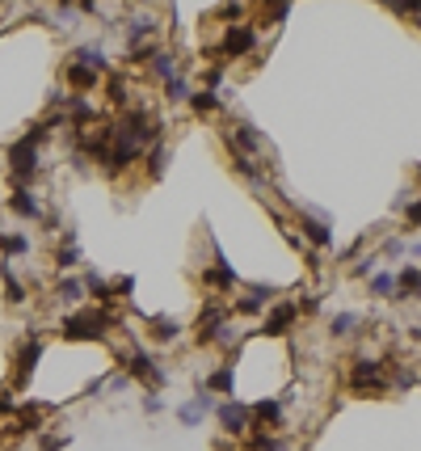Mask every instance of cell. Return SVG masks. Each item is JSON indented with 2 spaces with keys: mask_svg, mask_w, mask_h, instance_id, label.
<instances>
[{
  "mask_svg": "<svg viewBox=\"0 0 421 451\" xmlns=\"http://www.w3.org/2000/svg\"><path fill=\"white\" fill-rule=\"evenodd\" d=\"M396 283H400V299H404V295H417V266L409 262V266L396 274Z\"/></svg>",
  "mask_w": 421,
  "mask_h": 451,
  "instance_id": "24",
  "label": "cell"
},
{
  "mask_svg": "<svg viewBox=\"0 0 421 451\" xmlns=\"http://www.w3.org/2000/svg\"><path fill=\"white\" fill-rule=\"evenodd\" d=\"M253 418H257V422H270V426H274V422L283 418V405H278V400H257V405H253Z\"/></svg>",
  "mask_w": 421,
  "mask_h": 451,
  "instance_id": "18",
  "label": "cell"
},
{
  "mask_svg": "<svg viewBox=\"0 0 421 451\" xmlns=\"http://www.w3.org/2000/svg\"><path fill=\"white\" fill-rule=\"evenodd\" d=\"M228 325V308L224 304H206L202 312H198V346H210V342H215L220 337V329Z\"/></svg>",
  "mask_w": 421,
  "mask_h": 451,
  "instance_id": "4",
  "label": "cell"
},
{
  "mask_svg": "<svg viewBox=\"0 0 421 451\" xmlns=\"http://www.w3.org/2000/svg\"><path fill=\"white\" fill-rule=\"evenodd\" d=\"M38 426H42V405H21V422L9 434H34Z\"/></svg>",
  "mask_w": 421,
  "mask_h": 451,
  "instance_id": "14",
  "label": "cell"
},
{
  "mask_svg": "<svg viewBox=\"0 0 421 451\" xmlns=\"http://www.w3.org/2000/svg\"><path fill=\"white\" fill-rule=\"evenodd\" d=\"M190 106H194L198 114H210V110H215V106H220V97H215V93H210V89H198V93L190 97Z\"/></svg>",
  "mask_w": 421,
  "mask_h": 451,
  "instance_id": "21",
  "label": "cell"
},
{
  "mask_svg": "<svg viewBox=\"0 0 421 451\" xmlns=\"http://www.w3.org/2000/svg\"><path fill=\"white\" fill-rule=\"evenodd\" d=\"M55 295H60V299H68V304H76V299L84 295V283H80V278H64V283L55 287Z\"/></svg>",
  "mask_w": 421,
  "mask_h": 451,
  "instance_id": "23",
  "label": "cell"
},
{
  "mask_svg": "<svg viewBox=\"0 0 421 451\" xmlns=\"http://www.w3.org/2000/svg\"><path fill=\"white\" fill-rule=\"evenodd\" d=\"M202 283H206V287H224V291H228V287H236V270L224 262V254H215V266L202 270Z\"/></svg>",
  "mask_w": 421,
  "mask_h": 451,
  "instance_id": "9",
  "label": "cell"
},
{
  "mask_svg": "<svg viewBox=\"0 0 421 451\" xmlns=\"http://www.w3.org/2000/svg\"><path fill=\"white\" fill-rule=\"evenodd\" d=\"M110 321H114V317H110V312H101V308L72 312V317L64 321V337H68V342H101V337H105L101 325H110Z\"/></svg>",
  "mask_w": 421,
  "mask_h": 451,
  "instance_id": "1",
  "label": "cell"
},
{
  "mask_svg": "<svg viewBox=\"0 0 421 451\" xmlns=\"http://www.w3.org/2000/svg\"><path fill=\"white\" fill-rule=\"evenodd\" d=\"M392 287H396L392 274H375V278H371V295H392Z\"/></svg>",
  "mask_w": 421,
  "mask_h": 451,
  "instance_id": "31",
  "label": "cell"
},
{
  "mask_svg": "<svg viewBox=\"0 0 421 451\" xmlns=\"http://www.w3.org/2000/svg\"><path fill=\"white\" fill-rule=\"evenodd\" d=\"M350 388H354L358 396H366V392H384V388H388L384 363H379V359H354V367H350Z\"/></svg>",
  "mask_w": 421,
  "mask_h": 451,
  "instance_id": "3",
  "label": "cell"
},
{
  "mask_svg": "<svg viewBox=\"0 0 421 451\" xmlns=\"http://www.w3.org/2000/svg\"><path fill=\"white\" fill-rule=\"evenodd\" d=\"M127 97H131V93H127V80H123V76H110V102H114V106H127Z\"/></svg>",
  "mask_w": 421,
  "mask_h": 451,
  "instance_id": "29",
  "label": "cell"
},
{
  "mask_svg": "<svg viewBox=\"0 0 421 451\" xmlns=\"http://www.w3.org/2000/svg\"><path fill=\"white\" fill-rule=\"evenodd\" d=\"M270 295H274V287H253L249 295H240V299H236V312H244V317L261 312V308L270 304Z\"/></svg>",
  "mask_w": 421,
  "mask_h": 451,
  "instance_id": "11",
  "label": "cell"
},
{
  "mask_svg": "<svg viewBox=\"0 0 421 451\" xmlns=\"http://www.w3.org/2000/svg\"><path fill=\"white\" fill-rule=\"evenodd\" d=\"M354 329H358V312H341V317L333 321V333H337V337H346V333H354Z\"/></svg>",
  "mask_w": 421,
  "mask_h": 451,
  "instance_id": "28",
  "label": "cell"
},
{
  "mask_svg": "<svg viewBox=\"0 0 421 451\" xmlns=\"http://www.w3.org/2000/svg\"><path fill=\"white\" fill-rule=\"evenodd\" d=\"M177 333H181V325H177L173 317H156V321H152V337H156V342H173Z\"/></svg>",
  "mask_w": 421,
  "mask_h": 451,
  "instance_id": "17",
  "label": "cell"
},
{
  "mask_svg": "<svg viewBox=\"0 0 421 451\" xmlns=\"http://www.w3.org/2000/svg\"><path fill=\"white\" fill-rule=\"evenodd\" d=\"M299 312H295V304H274V312L266 317V329L261 333H270V337H283L287 329H291V321H295Z\"/></svg>",
  "mask_w": 421,
  "mask_h": 451,
  "instance_id": "8",
  "label": "cell"
},
{
  "mask_svg": "<svg viewBox=\"0 0 421 451\" xmlns=\"http://www.w3.org/2000/svg\"><path fill=\"white\" fill-rule=\"evenodd\" d=\"M220 426L228 434H249V409L240 400H228V405H220Z\"/></svg>",
  "mask_w": 421,
  "mask_h": 451,
  "instance_id": "6",
  "label": "cell"
},
{
  "mask_svg": "<svg viewBox=\"0 0 421 451\" xmlns=\"http://www.w3.org/2000/svg\"><path fill=\"white\" fill-rule=\"evenodd\" d=\"M9 169H13V182H17V190H26V182L34 177V169H38V139L26 131V139H17L13 148H9Z\"/></svg>",
  "mask_w": 421,
  "mask_h": 451,
  "instance_id": "2",
  "label": "cell"
},
{
  "mask_svg": "<svg viewBox=\"0 0 421 451\" xmlns=\"http://www.w3.org/2000/svg\"><path fill=\"white\" fill-rule=\"evenodd\" d=\"M303 232H307L312 245H329V240H333V236H329V224H325L321 215H303Z\"/></svg>",
  "mask_w": 421,
  "mask_h": 451,
  "instance_id": "15",
  "label": "cell"
},
{
  "mask_svg": "<svg viewBox=\"0 0 421 451\" xmlns=\"http://www.w3.org/2000/svg\"><path fill=\"white\" fill-rule=\"evenodd\" d=\"M165 161H169V148H152V157H147V173H152V177H165Z\"/></svg>",
  "mask_w": 421,
  "mask_h": 451,
  "instance_id": "26",
  "label": "cell"
},
{
  "mask_svg": "<svg viewBox=\"0 0 421 451\" xmlns=\"http://www.w3.org/2000/svg\"><path fill=\"white\" fill-rule=\"evenodd\" d=\"M38 355H42V342H38V337H30V342L21 346V355H17V384H26V380H30V371H34Z\"/></svg>",
  "mask_w": 421,
  "mask_h": 451,
  "instance_id": "12",
  "label": "cell"
},
{
  "mask_svg": "<svg viewBox=\"0 0 421 451\" xmlns=\"http://www.w3.org/2000/svg\"><path fill=\"white\" fill-rule=\"evenodd\" d=\"M0 249H5V254H26L30 240L26 236H0Z\"/></svg>",
  "mask_w": 421,
  "mask_h": 451,
  "instance_id": "30",
  "label": "cell"
},
{
  "mask_svg": "<svg viewBox=\"0 0 421 451\" xmlns=\"http://www.w3.org/2000/svg\"><path fill=\"white\" fill-rule=\"evenodd\" d=\"M9 409H13V396H9V392H0V414H9Z\"/></svg>",
  "mask_w": 421,
  "mask_h": 451,
  "instance_id": "34",
  "label": "cell"
},
{
  "mask_svg": "<svg viewBox=\"0 0 421 451\" xmlns=\"http://www.w3.org/2000/svg\"><path fill=\"white\" fill-rule=\"evenodd\" d=\"M210 409H215V400H210L206 392H198V396L190 400V405H181V409H177V418H181L186 426H198V422H202V418H206Z\"/></svg>",
  "mask_w": 421,
  "mask_h": 451,
  "instance_id": "10",
  "label": "cell"
},
{
  "mask_svg": "<svg viewBox=\"0 0 421 451\" xmlns=\"http://www.w3.org/2000/svg\"><path fill=\"white\" fill-rule=\"evenodd\" d=\"M84 287H89V291L101 299V304H110V299H114V295H110V283H105L101 274H89V278H84Z\"/></svg>",
  "mask_w": 421,
  "mask_h": 451,
  "instance_id": "25",
  "label": "cell"
},
{
  "mask_svg": "<svg viewBox=\"0 0 421 451\" xmlns=\"http://www.w3.org/2000/svg\"><path fill=\"white\" fill-rule=\"evenodd\" d=\"M9 207H13V211H17L21 220H42V207H38V198H34L30 190H13Z\"/></svg>",
  "mask_w": 421,
  "mask_h": 451,
  "instance_id": "13",
  "label": "cell"
},
{
  "mask_svg": "<svg viewBox=\"0 0 421 451\" xmlns=\"http://www.w3.org/2000/svg\"><path fill=\"white\" fill-rule=\"evenodd\" d=\"M38 447L42 451H60V447H68V434H38Z\"/></svg>",
  "mask_w": 421,
  "mask_h": 451,
  "instance_id": "32",
  "label": "cell"
},
{
  "mask_svg": "<svg viewBox=\"0 0 421 451\" xmlns=\"http://www.w3.org/2000/svg\"><path fill=\"white\" fill-rule=\"evenodd\" d=\"M165 89H169V97H173V102H181V97H186V93H190V89H186V80H181V76H173V80H165Z\"/></svg>",
  "mask_w": 421,
  "mask_h": 451,
  "instance_id": "33",
  "label": "cell"
},
{
  "mask_svg": "<svg viewBox=\"0 0 421 451\" xmlns=\"http://www.w3.org/2000/svg\"><path fill=\"white\" fill-rule=\"evenodd\" d=\"M68 85H76V89H97L101 85V76L97 72H89V68H80V64H68Z\"/></svg>",
  "mask_w": 421,
  "mask_h": 451,
  "instance_id": "16",
  "label": "cell"
},
{
  "mask_svg": "<svg viewBox=\"0 0 421 451\" xmlns=\"http://www.w3.org/2000/svg\"><path fill=\"white\" fill-rule=\"evenodd\" d=\"M0 278H5V287H9V304H21L26 299V287L13 278V270H9V262H0Z\"/></svg>",
  "mask_w": 421,
  "mask_h": 451,
  "instance_id": "19",
  "label": "cell"
},
{
  "mask_svg": "<svg viewBox=\"0 0 421 451\" xmlns=\"http://www.w3.org/2000/svg\"><path fill=\"white\" fill-rule=\"evenodd\" d=\"M152 68H156V76H165V80L177 76V60H173L169 51H156V55H152Z\"/></svg>",
  "mask_w": 421,
  "mask_h": 451,
  "instance_id": "20",
  "label": "cell"
},
{
  "mask_svg": "<svg viewBox=\"0 0 421 451\" xmlns=\"http://www.w3.org/2000/svg\"><path fill=\"white\" fill-rule=\"evenodd\" d=\"M249 447H253V451H283V443H278V439L261 434V430H257V434H249Z\"/></svg>",
  "mask_w": 421,
  "mask_h": 451,
  "instance_id": "27",
  "label": "cell"
},
{
  "mask_svg": "<svg viewBox=\"0 0 421 451\" xmlns=\"http://www.w3.org/2000/svg\"><path fill=\"white\" fill-rule=\"evenodd\" d=\"M253 46H257V30H253V26H228V34H224V46H220V55L236 60V55H249Z\"/></svg>",
  "mask_w": 421,
  "mask_h": 451,
  "instance_id": "5",
  "label": "cell"
},
{
  "mask_svg": "<svg viewBox=\"0 0 421 451\" xmlns=\"http://www.w3.org/2000/svg\"><path fill=\"white\" fill-rule=\"evenodd\" d=\"M206 388H210V392H232V363H224L215 375H210V380H206Z\"/></svg>",
  "mask_w": 421,
  "mask_h": 451,
  "instance_id": "22",
  "label": "cell"
},
{
  "mask_svg": "<svg viewBox=\"0 0 421 451\" xmlns=\"http://www.w3.org/2000/svg\"><path fill=\"white\" fill-rule=\"evenodd\" d=\"M127 371L139 375V380H147V384H165V371L156 367V363L143 355V350H131V355H127Z\"/></svg>",
  "mask_w": 421,
  "mask_h": 451,
  "instance_id": "7",
  "label": "cell"
}]
</instances>
